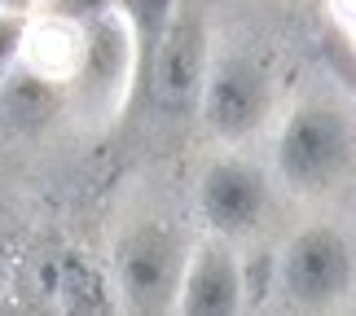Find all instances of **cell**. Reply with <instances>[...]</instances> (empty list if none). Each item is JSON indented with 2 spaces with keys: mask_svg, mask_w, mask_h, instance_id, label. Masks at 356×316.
<instances>
[{
  "mask_svg": "<svg viewBox=\"0 0 356 316\" xmlns=\"http://www.w3.org/2000/svg\"><path fill=\"white\" fill-rule=\"evenodd\" d=\"M53 79L44 75H18V79H9V115L13 119H44L49 110H53Z\"/></svg>",
  "mask_w": 356,
  "mask_h": 316,
  "instance_id": "cell-10",
  "label": "cell"
},
{
  "mask_svg": "<svg viewBox=\"0 0 356 316\" xmlns=\"http://www.w3.org/2000/svg\"><path fill=\"white\" fill-rule=\"evenodd\" d=\"M352 281V251L330 228H308L291 242L282 259V290L299 308H325L348 290Z\"/></svg>",
  "mask_w": 356,
  "mask_h": 316,
  "instance_id": "cell-4",
  "label": "cell"
},
{
  "mask_svg": "<svg viewBox=\"0 0 356 316\" xmlns=\"http://www.w3.org/2000/svg\"><path fill=\"white\" fill-rule=\"evenodd\" d=\"M185 259H181V238L159 224H136L119 238L115 246V277L119 290L136 312H163L181 285Z\"/></svg>",
  "mask_w": 356,
  "mask_h": 316,
  "instance_id": "cell-1",
  "label": "cell"
},
{
  "mask_svg": "<svg viewBox=\"0 0 356 316\" xmlns=\"http://www.w3.org/2000/svg\"><path fill=\"white\" fill-rule=\"evenodd\" d=\"M268 110V79L251 58H229L207 84V123L220 136H246Z\"/></svg>",
  "mask_w": 356,
  "mask_h": 316,
  "instance_id": "cell-5",
  "label": "cell"
},
{
  "mask_svg": "<svg viewBox=\"0 0 356 316\" xmlns=\"http://www.w3.org/2000/svg\"><path fill=\"white\" fill-rule=\"evenodd\" d=\"M264 211V176L246 163H216L202 176V215L220 233L251 228Z\"/></svg>",
  "mask_w": 356,
  "mask_h": 316,
  "instance_id": "cell-6",
  "label": "cell"
},
{
  "mask_svg": "<svg viewBox=\"0 0 356 316\" xmlns=\"http://www.w3.org/2000/svg\"><path fill=\"white\" fill-rule=\"evenodd\" d=\"M348 154H352V136L343 128V119L334 110L308 106L286 123L282 145H277V167L291 185L317 189L325 181H334L339 167L348 163Z\"/></svg>",
  "mask_w": 356,
  "mask_h": 316,
  "instance_id": "cell-3",
  "label": "cell"
},
{
  "mask_svg": "<svg viewBox=\"0 0 356 316\" xmlns=\"http://www.w3.org/2000/svg\"><path fill=\"white\" fill-rule=\"evenodd\" d=\"M172 5L176 0H119L123 18H128L132 35H136V84L145 79L149 53H154V44L163 40V31H168V22H172Z\"/></svg>",
  "mask_w": 356,
  "mask_h": 316,
  "instance_id": "cell-9",
  "label": "cell"
},
{
  "mask_svg": "<svg viewBox=\"0 0 356 316\" xmlns=\"http://www.w3.org/2000/svg\"><path fill=\"white\" fill-rule=\"evenodd\" d=\"M242 303V277L234 255L220 246H202L194 264L181 272V312L185 316H229Z\"/></svg>",
  "mask_w": 356,
  "mask_h": 316,
  "instance_id": "cell-7",
  "label": "cell"
},
{
  "mask_svg": "<svg viewBox=\"0 0 356 316\" xmlns=\"http://www.w3.org/2000/svg\"><path fill=\"white\" fill-rule=\"evenodd\" d=\"M0 9H9V0H0Z\"/></svg>",
  "mask_w": 356,
  "mask_h": 316,
  "instance_id": "cell-12",
  "label": "cell"
},
{
  "mask_svg": "<svg viewBox=\"0 0 356 316\" xmlns=\"http://www.w3.org/2000/svg\"><path fill=\"white\" fill-rule=\"evenodd\" d=\"M22 35H26V13L0 9V66H9L22 53Z\"/></svg>",
  "mask_w": 356,
  "mask_h": 316,
  "instance_id": "cell-11",
  "label": "cell"
},
{
  "mask_svg": "<svg viewBox=\"0 0 356 316\" xmlns=\"http://www.w3.org/2000/svg\"><path fill=\"white\" fill-rule=\"evenodd\" d=\"M202 66H207V26L185 9L168 22L163 40L154 44V53H149L141 88L154 97L159 110L181 115L202 92Z\"/></svg>",
  "mask_w": 356,
  "mask_h": 316,
  "instance_id": "cell-2",
  "label": "cell"
},
{
  "mask_svg": "<svg viewBox=\"0 0 356 316\" xmlns=\"http://www.w3.org/2000/svg\"><path fill=\"white\" fill-rule=\"evenodd\" d=\"M49 294H58V303L71 312H106L102 272L75 251H62L58 259H49Z\"/></svg>",
  "mask_w": 356,
  "mask_h": 316,
  "instance_id": "cell-8",
  "label": "cell"
}]
</instances>
